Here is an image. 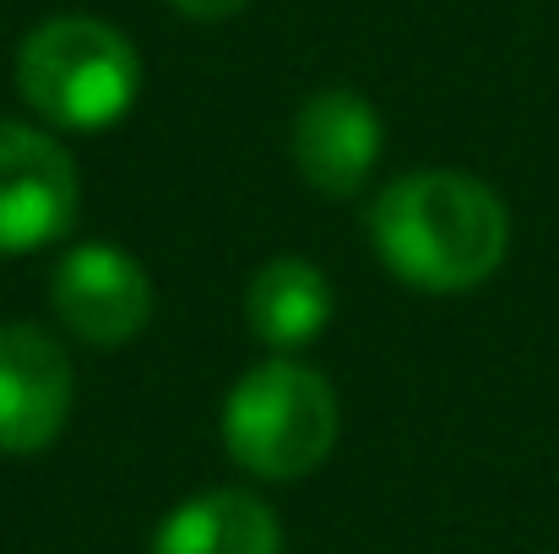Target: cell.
Returning <instances> with one entry per match:
<instances>
[{
    "instance_id": "obj_1",
    "label": "cell",
    "mask_w": 559,
    "mask_h": 554,
    "mask_svg": "<svg viewBox=\"0 0 559 554\" xmlns=\"http://www.w3.org/2000/svg\"><path fill=\"white\" fill-rule=\"evenodd\" d=\"M370 245L396 283L418 294H467L500 272L511 250V212L478 175L413 169L374 196Z\"/></svg>"
},
{
    "instance_id": "obj_2",
    "label": "cell",
    "mask_w": 559,
    "mask_h": 554,
    "mask_svg": "<svg viewBox=\"0 0 559 554\" xmlns=\"http://www.w3.org/2000/svg\"><path fill=\"white\" fill-rule=\"evenodd\" d=\"M16 93L49 131H109L142 98V55L104 16H49L16 49Z\"/></svg>"
},
{
    "instance_id": "obj_3",
    "label": "cell",
    "mask_w": 559,
    "mask_h": 554,
    "mask_svg": "<svg viewBox=\"0 0 559 554\" xmlns=\"http://www.w3.org/2000/svg\"><path fill=\"white\" fill-rule=\"evenodd\" d=\"M228 457L266 484H294L316 473L337 446V391L321 369L272 354L250 365L223 402Z\"/></svg>"
},
{
    "instance_id": "obj_4",
    "label": "cell",
    "mask_w": 559,
    "mask_h": 554,
    "mask_svg": "<svg viewBox=\"0 0 559 554\" xmlns=\"http://www.w3.org/2000/svg\"><path fill=\"white\" fill-rule=\"evenodd\" d=\"M55 321L87 349H126L153 321V278L115 239H82L55 261L49 278Z\"/></svg>"
},
{
    "instance_id": "obj_5",
    "label": "cell",
    "mask_w": 559,
    "mask_h": 554,
    "mask_svg": "<svg viewBox=\"0 0 559 554\" xmlns=\"http://www.w3.org/2000/svg\"><path fill=\"white\" fill-rule=\"evenodd\" d=\"M82 207L76 158L49 126L0 120V256H33L71 234Z\"/></svg>"
},
{
    "instance_id": "obj_6",
    "label": "cell",
    "mask_w": 559,
    "mask_h": 554,
    "mask_svg": "<svg viewBox=\"0 0 559 554\" xmlns=\"http://www.w3.org/2000/svg\"><path fill=\"white\" fill-rule=\"evenodd\" d=\"M76 402V369L60 338L38 321L0 327V451L33 457L60 440Z\"/></svg>"
},
{
    "instance_id": "obj_7",
    "label": "cell",
    "mask_w": 559,
    "mask_h": 554,
    "mask_svg": "<svg viewBox=\"0 0 559 554\" xmlns=\"http://www.w3.org/2000/svg\"><path fill=\"white\" fill-rule=\"evenodd\" d=\"M288 148L305 185H316L321 196H359L385 153V126L365 93L326 87L299 104Z\"/></svg>"
},
{
    "instance_id": "obj_8",
    "label": "cell",
    "mask_w": 559,
    "mask_h": 554,
    "mask_svg": "<svg viewBox=\"0 0 559 554\" xmlns=\"http://www.w3.org/2000/svg\"><path fill=\"white\" fill-rule=\"evenodd\" d=\"M250 338L272 354H299L332 327V283L305 256H272L245 288Z\"/></svg>"
},
{
    "instance_id": "obj_9",
    "label": "cell",
    "mask_w": 559,
    "mask_h": 554,
    "mask_svg": "<svg viewBox=\"0 0 559 554\" xmlns=\"http://www.w3.org/2000/svg\"><path fill=\"white\" fill-rule=\"evenodd\" d=\"M153 554H283V522L250 490H201L164 517Z\"/></svg>"
},
{
    "instance_id": "obj_10",
    "label": "cell",
    "mask_w": 559,
    "mask_h": 554,
    "mask_svg": "<svg viewBox=\"0 0 559 554\" xmlns=\"http://www.w3.org/2000/svg\"><path fill=\"white\" fill-rule=\"evenodd\" d=\"M175 11H186L195 22H223V16H234V11H245L250 0H169Z\"/></svg>"
}]
</instances>
